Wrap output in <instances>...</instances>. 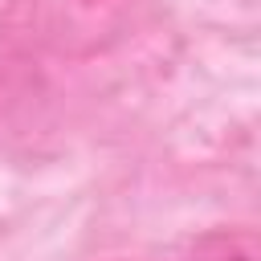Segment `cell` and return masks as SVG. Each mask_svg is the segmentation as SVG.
Wrapping results in <instances>:
<instances>
[{
  "instance_id": "obj_1",
  "label": "cell",
  "mask_w": 261,
  "mask_h": 261,
  "mask_svg": "<svg viewBox=\"0 0 261 261\" xmlns=\"http://www.w3.org/2000/svg\"><path fill=\"white\" fill-rule=\"evenodd\" d=\"M155 0H29V24L61 57H98L143 29Z\"/></svg>"
},
{
  "instance_id": "obj_3",
  "label": "cell",
  "mask_w": 261,
  "mask_h": 261,
  "mask_svg": "<svg viewBox=\"0 0 261 261\" xmlns=\"http://www.w3.org/2000/svg\"><path fill=\"white\" fill-rule=\"evenodd\" d=\"M188 261H261V241L249 224L208 228L192 241Z\"/></svg>"
},
{
  "instance_id": "obj_2",
  "label": "cell",
  "mask_w": 261,
  "mask_h": 261,
  "mask_svg": "<svg viewBox=\"0 0 261 261\" xmlns=\"http://www.w3.org/2000/svg\"><path fill=\"white\" fill-rule=\"evenodd\" d=\"M37 94H41V65L29 41L0 20V122L37 102Z\"/></svg>"
}]
</instances>
